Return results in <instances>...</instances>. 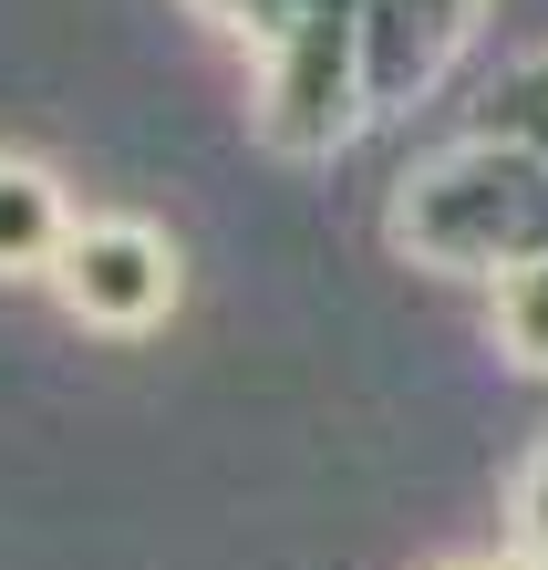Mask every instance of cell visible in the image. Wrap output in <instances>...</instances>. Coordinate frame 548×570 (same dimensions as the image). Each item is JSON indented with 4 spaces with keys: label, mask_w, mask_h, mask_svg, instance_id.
I'll list each match as a JSON object with an SVG mask.
<instances>
[{
    "label": "cell",
    "mask_w": 548,
    "mask_h": 570,
    "mask_svg": "<svg viewBox=\"0 0 548 570\" xmlns=\"http://www.w3.org/2000/svg\"><path fill=\"white\" fill-rule=\"evenodd\" d=\"M62 239H73V218H62L52 177L0 156V271H42V259H62Z\"/></svg>",
    "instance_id": "cell-2"
},
{
    "label": "cell",
    "mask_w": 548,
    "mask_h": 570,
    "mask_svg": "<svg viewBox=\"0 0 548 570\" xmlns=\"http://www.w3.org/2000/svg\"><path fill=\"white\" fill-rule=\"evenodd\" d=\"M528 519H538V550H548V466L528 478Z\"/></svg>",
    "instance_id": "cell-4"
},
{
    "label": "cell",
    "mask_w": 548,
    "mask_h": 570,
    "mask_svg": "<svg viewBox=\"0 0 548 570\" xmlns=\"http://www.w3.org/2000/svg\"><path fill=\"white\" fill-rule=\"evenodd\" d=\"M507 332H518V353H528V363H548V259L507 281Z\"/></svg>",
    "instance_id": "cell-3"
},
{
    "label": "cell",
    "mask_w": 548,
    "mask_h": 570,
    "mask_svg": "<svg viewBox=\"0 0 548 570\" xmlns=\"http://www.w3.org/2000/svg\"><path fill=\"white\" fill-rule=\"evenodd\" d=\"M62 301H73L83 322H104V332H134V322H156L166 301H177V259L134 218L73 228V239H62Z\"/></svg>",
    "instance_id": "cell-1"
}]
</instances>
